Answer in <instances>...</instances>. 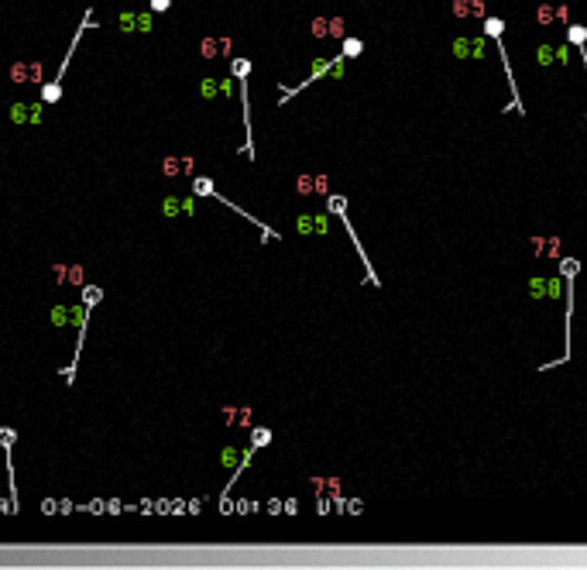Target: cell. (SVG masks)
Masks as SVG:
<instances>
[{"instance_id": "obj_2", "label": "cell", "mask_w": 587, "mask_h": 570, "mask_svg": "<svg viewBox=\"0 0 587 570\" xmlns=\"http://www.w3.org/2000/svg\"><path fill=\"white\" fill-rule=\"evenodd\" d=\"M199 93H203V97H216V93H220V79H203V83H199Z\"/></svg>"}, {"instance_id": "obj_8", "label": "cell", "mask_w": 587, "mask_h": 570, "mask_svg": "<svg viewBox=\"0 0 587 570\" xmlns=\"http://www.w3.org/2000/svg\"><path fill=\"white\" fill-rule=\"evenodd\" d=\"M268 440H271V433H268V430H254V447H264Z\"/></svg>"}, {"instance_id": "obj_6", "label": "cell", "mask_w": 587, "mask_h": 570, "mask_svg": "<svg viewBox=\"0 0 587 570\" xmlns=\"http://www.w3.org/2000/svg\"><path fill=\"white\" fill-rule=\"evenodd\" d=\"M344 55H361V42L358 38H347L344 42Z\"/></svg>"}, {"instance_id": "obj_7", "label": "cell", "mask_w": 587, "mask_h": 570, "mask_svg": "<svg viewBox=\"0 0 587 570\" xmlns=\"http://www.w3.org/2000/svg\"><path fill=\"white\" fill-rule=\"evenodd\" d=\"M196 193L199 196H213V182L210 179H196Z\"/></svg>"}, {"instance_id": "obj_4", "label": "cell", "mask_w": 587, "mask_h": 570, "mask_svg": "<svg viewBox=\"0 0 587 570\" xmlns=\"http://www.w3.org/2000/svg\"><path fill=\"white\" fill-rule=\"evenodd\" d=\"M59 97H62V90H59V83H49V86L42 90V100H45V103H52V100H59Z\"/></svg>"}, {"instance_id": "obj_3", "label": "cell", "mask_w": 587, "mask_h": 570, "mask_svg": "<svg viewBox=\"0 0 587 570\" xmlns=\"http://www.w3.org/2000/svg\"><path fill=\"white\" fill-rule=\"evenodd\" d=\"M199 52H203V59H213V55L220 52V42H213V38H206V42L199 45Z\"/></svg>"}, {"instance_id": "obj_12", "label": "cell", "mask_w": 587, "mask_h": 570, "mask_svg": "<svg viewBox=\"0 0 587 570\" xmlns=\"http://www.w3.org/2000/svg\"><path fill=\"white\" fill-rule=\"evenodd\" d=\"M66 320H69V317H66V310H55V313H52V323H59V327H62Z\"/></svg>"}, {"instance_id": "obj_9", "label": "cell", "mask_w": 587, "mask_h": 570, "mask_svg": "<svg viewBox=\"0 0 587 570\" xmlns=\"http://www.w3.org/2000/svg\"><path fill=\"white\" fill-rule=\"evenodd\" d=\"M172 8V0H151V11L155 14H162V11H168Z\"/></svg>"}, {"instance_id": "obj_1", "label": "cell", "mask_w": 587, "mask_h": 570, "mask_svg": "<svg viewBox=\"0 0 587 570\" xmlns=\"http://www.w3.org/2000/svg\"><path fill=\"white\" fill-rule=\"evenodd\" d=\"M11 79H14V83H25V79H42V66H32V69H28L25 62H18V66L11 69Z\"/></svg>"}, {"instance_id": "obj_5", "label": "cell", "mask_w": 587, "mask_h": 570, "mask_svg": "<svg viewBox=\"0 0 587 570\" xmlns=\"http://www.w3.org/2000/svg\"><path fill=\"white\" fill-rule=\"evenodd\" d=\"M121 32H138V14H121Z\"/></svg>"}, {"instance_id": "obj_11", "label": "cell", "mask_w": 587, "mask_h": 570, "mask_svg": "<svg viewBox=\"0 0 587 570\" xmlns=\"http://www.w3.org/2000/svg\"><path fill=\"white\" fill-rule=\"evenodd\" d=\"M175 203H179V199H165V213H168V216H175V213H179V206H175Z\"/></svg>"}, {"instance_id": "obj_10", "label": "cell", "mask_w": 587, "mask_h": 570, "mask_svg": "<svg viewBox=\"0 0 587 570\" xmlns=\"http://www.w3.org/2000/svg\"><path fill=\"white\" fill-rule=\"evenodd\" d=\"M151 28V14L145 11V14H138V32H148Z\"/></svg>"}]
</instances>
